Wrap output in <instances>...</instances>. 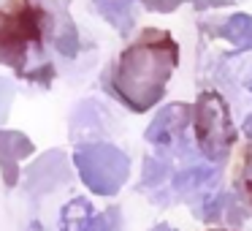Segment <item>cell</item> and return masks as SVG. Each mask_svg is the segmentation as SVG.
I'll return each mask as SVG.
<instances>
[{"mask_svg":"<svg viewBox=\"0 0 252 231\" xmlns=\"http://www.w3.org/2000/svg\"><path fill=\"white\" fill-rule=\"evenodd\" d=\"M209 231H228V229H209Z\"/></svg>","mask_w":252,"mask_h":231,"instance_id":"19","label":"cell"},{"mask_svg":"<svg viewBox=\"0 0 252 231\" xmlns=\"http://www.w3.org/2000/svg\"><path fill=\"white\" fill-rule=\"evenodd\" d=\"M190 120H192V106H187V104L165 106V109H160L158 117L149 122L147 142L158 144V147H165V144H171L176 136H182V131L190 125Z\"/></svg>","mask_w":252,"mask_h":231,"instance_id":"5","label":"cell"},{"mask_svg":"<svg viewBox=\"0 0 252 231\" xmlns=\"http://www.w3.org/2000/svg\"><path fill=\"white\" fill-rule=\"evenodd\" d=\"M244 133H247V139H250V160H247V169H244V182L252 188V117H247Z\"/></svg>","mask_w":252,"mask_h":231,"instance_id":"15","label":"cell"},{"mask_svg":"<svg viewBox=\"0 0 252 231\" xmlns=\"http://www.w3.org/2000/svg\"><path fill=\"white\" fill-rule=\"evenodd\" d=\"M93 204L84 196H76L63 207L60 212V231H87L93 220Z\"/></svg>","mask_w":252,"mask_h":231,"instance_id":"8","label":"cell"},{"mask_svg":"<svg viewBox=\"0 0 252 231\" xmlns=\"http://www.w3.org/2000/svg\"><path fill=\"white\" fill-rule=\"evenodd\" d=\"M176 63L179 44L171 38V33L149 28L120 55L111 71V87L127 109L149 112L163 98Z\"/></svg>","mask_w":252,"mask_h":231,"instance_id":"1","label":"cell"},{"mask_svg":"<svg viewBox=\"0 0 252 231\" xmlns=\"http://www.w3.org/2000/svg\"><path fill=\"white\" fill-rule=\"evenodd\" d=\"M93 8L109 25H114L120 36H130L133 25H136V11H133L136 0H93Z\"/></svg>","mask_w":252,"mask_h":231,"instance_id":"7","label":"cell"},{"mask_svg":"<svg viewBox=\"0 0 252 231\" xmlns=\"http://www.w3.org/2000/svg\"><path fill=\"white\" fill-rule=\"evenodd\" d=\"M152 231H176V229H171V226H165V223H158Z\"/></svg>","mask_w":252,"mask_h":231,"instance_id":"17","label":"cell"},{"mask_svg":"<svg viewBox=\"0 0 252 231\" xmlns=\"http://www.w3.org/2000/svg\"><path fill=\"white\" fill-rule=\"evenodd\" d=\"M141 3L149 8V11L168 14V11H174V8H179V3H185V0H141Z\"/></svg>","mask_w":252,"mask_h":231,"instance_id":"14","label":"cell"},{"mask_svg":"<svg viewBox=\"0 0 252 231\" xmlns=\"http://www.w3.org/2000/svg\"><path fill=\"white\" fill-rule=\"evenodd\" d=\"M217 180V169H209V166H190V169L179 171L174 177V193L179 196H190L198 193L201 188H206L209 182Z\"/></svg>","mask_w":252,"mask_h":231,"instance_id":"9","label":"cell"},{"mask_svg":"<svg viewBox=\"0 0 252 231\" xmlns=\"http://www.w3.org/2000/svg\"><path fill=\"white\" fill-rule=\"evenodd\" d=\"M233 142H236V128L222 95L214 93V90L201 93V98L195 104V144L201 150V155L217 166L228 158Z\"/></svg>","mask_w":252,"mask_h":231,"instance_id":"3","label":"cell"},{"mask_svg":"<svg viewBox=\"0 0 252 231\" xmlns=\"http://www.w3.org/2000/svg\"><path fill=\"white\" fill-rule=\"evenodd\" d=\"M73 163L82 182L98 196H114L130 177V160L120 147L109 142L79 144L73 153Z\"/></svg>","mask_w":252,"mask_h":231,"instance_id":"2","label":"cell"},{"mask_svg":"<svg viewBox=\"0 0 252 231\" xmlns=\"http://www.w3.org/2000/svg\"><path fill=\"white\" fill-rule=\"evenodd\" d=\"M33 153V142L19 131H0V171L6 185H17L19 160Z\"/></svg>","mask_w":252,"mask_h":231,"instance_id":"6","label":"cell"},{"mask_svg":"<svg viewBox=\"0 0 252 231\" xmlns=\"http://www.w3.org/2000/svg\"><path fill=\"white\" fill-rule=\"evenodd\" d=\"M165 174H168V166L163 163V160H155V158H147V163H144V188L149 185H160V182L165 180Z\"/></svg>","mask_w":252,"mask_h":231,"instance_id":"12","label":"cell"},{"mask_svg":"<svg viewBox=\"0 0 252 231\" xmlns=\"http://www.w3.org/2000/svg\"><path fill=\"white\" fill-rule=\"evenodd\" d=\"M14 95H17V90H14V84L8 82V79L0 77V122L8 117V109H11V101Z\"/></svg>","mask_w":252,"mask_h":231,"instance_id":"13","label":"cell"},{"mask_svg":"<svg viewBox=\"0 0 252 231\" xmlns=\"http://www.w3.org/2000/svg\"><path fill=\"white\" fill-rule=\"evenodd\" d=\"M220 36H222L225 41H230V44L241 52L252 49V17L250 14H233V17L220 28Z\"/></svg>","mask_w":252,"mask_h":231,"instance_id":"10","label":"cell"},{"mask_svg":"<svg viewBox=\"0 0 252 231\" xmlns=\"http://www.w3.org/2000/svg\"><path fill=\"white\" fill-rule=\"evenodd\" d=\"M87 231H122V212H120V207H109L106 212L93 215Z\"/></svg>","mask_w":252,"mask_h":231,"instance_id":"11","label":"cell"},{"mask_svg":"<svg viewBox=\"0 0 252 231\" xmlns=\"http://www.w3.org/2000/svg\"><path fill=\"white\" fill-rule=\"evenodd\" d=\"M71 177V166L63 150H52V153L41 155L33 166L28 169V191L33 196H44L57 188H63Z\"/></svg>","mask_w":252,"mask_h":231,"instance_id":"4","label":"cell"},{"mask_svg":"<svg viewBox=\"0 0 252 231\" xmlns=\"http://www.w3.org/2000/svg\"><path fill=\"white\" fill-rule=\"evenodd\" d=\"M233 3H241V0H195L198 8H220V6H233Z\"/></svg>","mask_w":252,"mask_h":231,"instance_id":"16","label":"cell"},{"mask_svg":"<svg viewBox=\"0 0 252 231\" xmlns=\"http://www.w3.org/2000/svg\"><path fill=\"white\" fill-rule=\"evenodd\" d=\"M28 231H44V226H41V223H30Z\"/></svg>","mask_w":252,"mask_h":231,"instance_id":"18","label":"cell"}]
</instances>
